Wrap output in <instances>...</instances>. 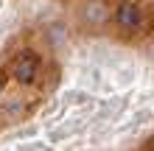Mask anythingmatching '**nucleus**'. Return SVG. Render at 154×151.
<instances>
[{
  "label": "nucleus",
  "mask_w": 154,
  "mask_h": 151,
  "mask_svg": "<svg viewBox=\"0 0 154 151\" xmlns=\"http://www.w3.org/2000/svg\"><path fill=\"white\" fill-rule=\"evenodd\" d=\"M106 11H104V6H90V20H104Z\"/></svg>",
  "instance_id": "3"
},
{
  "label": "nucleus",
  "mask_w": 154,
  "mask_h": 151,
  "mask_svg": "<svg viewBox=\"0 0 154 151\" xmlns=\"http://www.w3.org/2000/svg\"><path fill=\"white\" fill-rule=\"evenodd\" d=\"M118 23L123 25V28H137L140 25V8L137 6H132V3H123L121 8H118Z\"/></svg>",
  "instance_id": "2"
},
{
  "label": "nucleus",
  "mask_w": 154,
  "mask_h": 151,
  "mask_svg": "<svg viewBox=\"0 0 154 151\" xmlns=\"http://www.w3.org/2000/svg\"><path fill=\"white\" fill-rule=\"evenodd\" d=\"M0 90H3V81H0Z\"/></svg>",
  "instance_id": "4"
},
{
  "label": "nucleus",
  "mask_w": 154,
  "mask_h": 151,
  "mask_svg": "<svg viewBox=\"0 0 154 151\" xmlns=\"http://www.w3.org/2000/svg\"><path fill=\"white\" fill-rule=\"evenodd\" d=\"M37 70H39V59L34 56V53H20L14 62V76H17V81H23V84H28L34 81V76H37Z\"/></svg>",
  "instance_id": "1"
}]
</instances>
